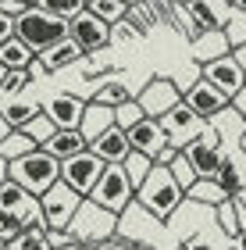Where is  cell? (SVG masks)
<instances>
[{
    "instance_id": "17",
    "label": "cell",
    "mask_w": 246,
    "mask_h": 250,
    "mask_svg": "<svg viewBox=\"0 0 246 250\" xmlns=\"http://www.w3.org/2000/svg\"><path fill=\"white\" fill-rule=\"evenodd\" d=\"M89 150H93L104 165H125L129 154H132V143H129V132L114 125V129H107L100 140L89 143Z\"/></svg>"
},
{
    "instance_id": "16",
    "label": "cell",
    "mask_w": 246,
    "mask_h": 250,
    "mask_svg": "<svg viewBox=\"0 0 246 250\" xmlns=\"http://www.w3.org/2000/svg\"><path fill=\"white\" fill-rule=\"evenodd\" d=\"M129 143H132L136 154H147L153 165H157V157L171 146V140H168L164 125L157 118H143L139 125H132V129H129Z\"/></svg>"
},
{
    "instance_id": "27",
    "label": "cell",
    "mask_w": 246,
    "mask_h": 250,
    "mask_svg": "<svg viewBox=\"0 0 246 250\" xmlns=\"http://www.w3.org/2000/svg\"><path fill=\"white\" fill-rule=\"evenodd\" d=\"M189 200H196V204H207V208H218V204H225V189L218 186V179H200V183L186 193Z\"/></svg>"
},
{
    "instance_id": "54",
    "label": "cell",
    "mask_w": 246,
    "mask_h": 250,
    "mask_svg": "<svg viewBox=\"0 0 246 250\" xmlns=\"http://www.w3.org/2000/svg\"><path fill=\"white\" fill-rule=\"evenodd\" d=\"M228 4H232V7H236V0H228Z\"/></svg>"
},
{
    "instance_id": "18",
    "label": "cell",
    "mask_w": 246,
    "mask_h": 250,
    "mask_svg": "<svg viewBox=\"0 0 246 250\" xmlns=\"http://www.w3.org/2000/svg\"><path fill=\"white\" fill-rule=\"evenodd\" d=\"M43 150L54 154L57 161H68V157L82 154V150H89V140H86V136H82L79 129H57L47 143H43Z\"/></svg>"
},
{
    "instance_id": "46",
    "label": "cell",
    "mask_w": 246,
    "mask_h": 250,
    "mask_svg": "<svg viewBox=\"0 0 246 250\" xmlns=\"http://www.w3.org/2000/svg\"><path fill=\"white\" fill-rule=\"evenodd\" d=\"M54 250H89V247H82V243H68V247H54Z\"/></svg>"
},
{
    "instance_id": "21",
    "label": "cell",
    "mask_w": 246,
    "mask_h": 250,
    "mask_svg": "<svg viewBox=\"0 0 246 250\" xmlns=\"http://www.w3.org/2000/svg\"><path fill=\"white\" fill-rule=\"evenodd\" d=\"M0 111H4V118L15 129H25L36 115H43V104L32 97H0Z\"/></svg>"
},
{
    "instance_id": "42",
    "label": "cell",
    "mask_w": 246,
    "mask_h": 250,
    "mask_svg": "<svg viewBox=\"0 0 246 250\" xmlns=\"http://www.w3.org/2000/svg\"><path fill=\"white\" fill-rule=\"evenodd\" d=\"M186 250H218V247H214V243H207V240H189Z\"/></svg>"
},
{
    "instance_id": "5",
    "label": "cell",
    "mask_w": 246,
    "mask_h": 250,
    "mask_svg": "<svg viewBox=\"0 0 246 250\" xmlns=\"http://www.w3.org/2000/svg\"><path fill=\"white\" fill-rule=\"evenodd\" d=\"M89 200H96L100 208L114 211L121 218V214L136 204V186H132V179H129V172L121 165H107L104 179H100V186L93 189V197H89Z\"/></svg>"
},
{
    "instance_id": "48",
    "label": "cell",
    "mask_w": 246,
    "mask_h": 250,
    "mask_svg": "<svg viewBox=\"0 0 246 250\" xmlns=\"http://www.w3.org/2000/svg\"><path fill=\"white\" fill-rule=\"evenodd\" d=\"M4 79H7V68L0 64V89H4Z\"/></svg>"
},
{
    "instance_id": "8",
    "label": "cell",
    "mask_w": 246,
    "mask_h": 250,
    "mask_svg": "<svg viewBox=\"0 0 246 250\" xmlns=\"http://www.w3.org/2000/svg\"><path fill=\"white\" fill-rule=\"evenodd\" d=\"M182 154L193 161V168H196L200 179H218V172L228 161L225 150H221V143H218V129H214V125H207V132L200 136V140H193Z\"/></svg>"
},
{
    "instance_id": "25",
    "label": "cell",
    "mask_w": 246,
    "mask_h": 250,
    "mask_svg": "<svg viewBox=\"0 0 246 250\" xmlns=\"http://www.w3.org/2000/svg\"><path fill=\"white\" fill-rule=\"evenodd\" d=\"M86 11H93L100 21H107V25L114 29V25H121V21H129L132 4H125V0H89Z\"/></svg>"
},
{
    "instance_id": "19",
    "label": "cell",
    "mask_w": 246,
    "mask_h": 250,
    "mask_svg": "<svg viewBox=\"0 0 246 250\" xmlns=\"http://www.w3.org/2000/svg\"><path fill=\"white\" fill-rule=\"evenodd\" d=\"M114 107H107V104H96V100H89V104H86V115H82V136H86V140L89 143H93V140H100V136H104L107 129H114Z\"/></svg>"
},
{
    "instance_id": "4",
    "label": "cell",
    "mask_w": 246,
    "mask_h": 250,
    "mask_svg": "<svg viewBox=\"0 0 246 250\" xmlns=\"http://www.w3.org/2000/svg\"><path fill=\"white\" fill-rule=\"evenodd\" d=\"M11 179H15L18 186H25L32 197H43V193H50L61 183V161L39 146V150H32L29 157H21V161L11 165Z\"/></svg>"
},
{
    "instance_id": "6",
    "label": "cell",
    "mask_w": 246,
    "mask_h": 250,
    "mask_svg": "<svg viewBox=\"0 0 246 250\" xmlns=\"http://www.w3.org/2000/svg\"><path fill=\"white\" fill-rule=\"evenodd\" d=\"M104 172H107V165L93 150H82V154L68 157V161H61V183H68L79 197H93V189L100 186Z\"/></svg>"
},
{
    "instance_id": "30",
    "label": "cell",
    "mask_w": 246,
    "mask_h": 250,
    "mask_svg": "<svg viewBox=\"0 0 246 250\" xmlns=\"http://www.w3.org/2000/svg\"><path fill=\"white\" fill-rule=\"evenodd\" d=\"M168 168H171V175L178 179V186H182L186 193H189V189H193V186L200 183V175H196V168H193V161H189V157H186L182 150L175 154V161L168 165Z\"/></svg>"
},
{
    "instance_id": "26",
    "label": "cell",
    "mask_w": 246,
    "mask_h": 250,
    "mask_svg": "<svg viewBox=\"0 0 246 250\" xmlns=\"http://www.w3.org/2000/svg\"><path fill=\"white\" fill-rule=\"evenodd\" d=\"M32 150H39V143L32 140V136H25L21 129H15L4 143H0V157H4L7 165H15V161H21V157H29Z\"/></svg>"
},
{
    "instance_id": "29",
    "label": "cell",
    "mask_w": 246,
    "mask_h": 250,
    "mask_svg": "<svg viewBox=\"0 0 246 250\" xmlns=\"http://www.w3.org/2000/svg\"><path fill=\"white\" fill-rule=\"evenodd\" d=\"M214 214H218V225H221V232H225V236H239V229H243V218H239V204H236V200L218 204V208H214Z\"/></svg>"
},
{
    "instance_id": "43",
    "label": "cell",
    "mask_w": 246,
    "mask_h": 250,
    "mask_svg": "<svg viewBox=\"0 0 246 250\" xmlns=\"http://www.w3.org/2000/svg\"><path fill=\"white\" fill-rule=\"evenodd\" d=\"M232 107H236L239 115H243V122H246V89H243V93H239L236 100H232Z\"/></svg>"
},
{
    "instance_id": "23",
    "label": "cell",
    "mask_w": 246,
    "mask_h": 250,
    "mask_svg": "<svg viewBox=\"0 0 246 250\" xmlns=\"http://www.w3.org/2000/svg\"><path fill=\"white\" fill-rule=\"evenodd\" d=\"M79 58H82L79 43H75V40L68 36L64 43H57V47H50L47 54H43V58H39V64H43V72L50 75V72H61V68H68V64H75Z\"/></svg>"
},
{
    "instance_id": "14",
    "label": "cell",
    "mask_w": 246,
    "mask_h": 250,
    "mask_svg": "<svg viewBox=\"0 0 246 250\" xmlns=\"http://www.w3.org/2000/svg\"><path fill=\"white\" fill-rule=\"evenodd\" d=\"M186 104H189V107H193L200 118L207 122V118H218L221 111H228L232 97H228V93H221V89H218L214 83H207V79L200 75L196 83L186 89Z\"/></svg>"
},
{
    "instance_id": "12",
    "label": "cell",
    "mask_w": 246,
    "mask_h": 250,
    "mask_svg": "<svg viewBox=\"0 0 246 250\" xmlns=\"http://www.w3.org/2000/svg\"><path fill=\"white\" fill-rule=\"evenodd\" d=\"M200 68H204L207 83H214L221 93H228L232 100L246 89V64H243L239 54H225V58H218V61H210V64H200Z\"/></svg>"
},
{
    "instance_id": "24",
    "label": "cell",
    "mask_w": 246,
    "mask_h": 250,
    "mask_svg": "<svg viewBox=\"0 0 246 250\" xmlns=\"http://www.w3.org/2000/svg\"><path fill=\"white\" fill-rule=\"evenodd\" d=\"M32 58H36V54H32V50H29L18 36H11L4 47H0V64H4L7 72H21V68H32V64H36Z\"/></svg>"
},
{
    "instance_id": "40",
    "label": "cell",
    "mask_w": 246,
    "mask_h": 250,
    "mask_svg": "<svg viewBox=\"0 0 246 250\" xmlns=\"http://www.w3.org/2000/svg\"><path fill=\"white\" fill-rule=\"evenodd\" d=\"M11 36H15V21H11L7 15H0V47H4Z\"/></svg>"
},
{
    "instance_id": "7",
    "label": "cell",
    "mask_w": 246,
    "mask_h": 250,
    "mask_svg": "<svg viewBox=\"0 0 246 250\" xmlns=\"http://www.w3.org/2000/svg\"><path fill=\"white\" fill-rule=\"evenodd\" d=\"M82 200L68 183H57L50 193H43L39 204H43V214H47V229H57V232H68V225L75 222V214H79Z\"/></svg>"
},
{
    "instance_id": "20",
    "label": "cell",
    "mask_w": 246,
    "mask_h": 250,
    "mask_svg": "<svg viewBox=\"0 0 246 250\" xmlns=\"http://www.w3.org/2000/svg\"><path fill=\"white\" fill-rule=\"evenodd\" d=\"M39 204V197H32L25 186H18L15 179H7L4 186H0V211L7 214H21V218H29V211Z\"/></svg>"
},
{
    "instance_id": "9",
    "label": "cell",
    "mask_w": 246,
    "mask_h": 250,
    "mask_svg": "<svg viewBox=\"0 0 246 250\" xmlns=\"http://www.w3.org/2000/svg\"><path fill=\"white\" fill-rule=\"evenodd\" d=\"M161 125H164V132H168V140H171L175 150H186L193 140H200V136L207 132V122L200 118L196 111L186 104V100H182L175 111H168V115L161 118Z\"/></svg>"
},
{
    "instance_id": "34",
    "label": "cell",
    "mask_w": 246,
    "mask_h": 250,
    "mask_svg": "<svg viewBox=\"0 0 246 250\" xmlns=\"http://www.w3.org/2000/svg\"><path fill=\"white\" fill-rule=\"evenodd\" d=\"M11 250H50V240H47V229H36V225H29L25 232L18 236Z\"/></svg>"
},
{
    "instance_id": "3",
    "label": "cell",
    "mask_w": 246,
    "mask_h": 250,
    "mask_svg": "<svg viewBox=\"0 0 246 250\" xmlns=\"http://www.w3.org/2000/svg\"><path fill=\"white\" fill-rule=\"evenodd\" d=\"M118 225H121V218L114 211H107V208H100L96 200H82V208H79V214H75V222L68 225V236L75 243H82V247H89V250H96V247H104V243H111V236L118 232Z\"/></svg>"
},
{
    "instance_id": "11",
    "label": "cell",
    "mask_w": 246,
    "mask_h": 250,
    "mask_svg": "<svg viewBox=\"0 0 246 250\" xmlns=\"http://www.w3.org/2000/svg\"><path fill=\"white\" fill-rule=\"evenodd\" d=\"M68 36L79 43L82 54H96V50L111 47V40H114V29H111L107 21H100L93 11H82L79 18L68 21Z\"/></svg>"
},
{
    "instance_id": "38",
    "label": "cell",
    "mask_w": 246,
    "mask_h": 250,
    "mask_svg": "<svg viewBox=\"0 0 246 250\" xmlns=\"http://www.w3.org/2000/svg\"><path fill=\"white\" fill-rule=\"evenodd\" d=\"M29 79H32V72H29V68H21V72H7V79H4V89H0V97H21V89L29 86Z\"/></svg>"
},
{
    "instance_id": "31",
    "label": "cell",
    "mask_w": 246,
    "mask_h": 250,
    "mask_svg": "<svg viewBox=\"0 0 246 250\" xmlns=\"http://www.w3.org/2000/svg\"><path fill=\"white\" fill-rule=\"evenodd\" d=\"M121 168H125V172H129V179H132V186L139 189L143 183H147V175L153 172V161H150L147 154H136V150H132V154H129V161L121 165Z\"/></svg>"
},
{
    "instance_id": "35",
    "label": "cell",
    "mask_w": 246,
    "mask_h": 250,
    "mask_svg": "<svg viewBox=\"0 0 246 250\" xmlns=\"http://www.w3.org/2000/svg\"><path fill=\"white\" fill-rule=\"evenodd\" d=\"M25 229H29V225H25V218H21V214H7V211H0V240H4L7 247L15 243Z\"/></svg>"
},
{
    "instance_id": "37",
    "label": "cell",
    "mask_w": 246,
    "mask_h": 250,
    "mask_svg": "<svg viewBox=\"0 0 246 250\" xmlns=\"http://www.w3.org/2000/svg\"><path fill=\"white\" fill-rule=\"evenodd\" d=\"M218 186L225 189V197H228V200H236L239 193H243L239 172H236V165H232V161H225V168H221V172H218Z\"/></svg>"
},
{
    "instance_id": "53",
    "label": "cell",
    "mask_w": 246,
    "mask_h": 250,
    "mask_svg": "<svg viewBox=\"0 0 246 250\" xmlns=\"http://www.w3.org/2000/svg\"><path fill=\"white\" fill-rule=\"evenodd\" d=\"M0 250H7V243H4V240H0Z\"/></svg>"
},
{
    "instance_id": "32",
    "label": "cell",
    "mask_w": 246,
    "mask_h": 250,
    "mask_svg": "<svg viewBox=\"0 0 246 250\" xmlns=\"http://www.w3.org/2000/svg\"><path fill=\"white\" fill-rule=\"evenodd\" d=\"M89 100H96V104H107V107H121L125 100H132V93H129L121 83H104Z\"/></svg>"
},
{
    "instance_id": "50",
    "label": "cell",
    "mask_w": 246,
    "mask_h": 250,
    "mask_svg": "<svg viewBox=\"0 0 246 250\" xmlns=\"http://www.w3.org/2000/svg\"><path fill=\"white\" fill-rule=\"evenodd\" d=\"M125 4H132V7H136V4H147V0H125Z\"/></svg>"
},
{
    "instance_id": "56",
    "label": "cell",
    "mask_w": 246,
    "mask_h": 250,
    "mask_svg": "<svg viewBox=\"0 0 246 250\" xmlns=\"http://www.w3.org/2000/svg\"><path fill=\"white\" fill-rule=\"evenodd\" d=\"M7 250H11V247H7Z\"/></svg>"
},
{
    "instance_id": "52",
    "label": "cell",
    "mask_w": 246,
    "mask_h": 250,
    "mask_svg": "<svg viewBox=\"0 0 246 250\" xmlns=\"http://www.w3.org/2000/svg\"><path fill=\"white\" fill-rule=\"evenodd\" d=\"M171 4H189V0H171Z\"/></svg>"
},
{
    "instance_id": "22",
    "label": "cell",
    "mask_w": 246,
    "mask_h": 250,
    "mask_svg": "<svg viewBox=\"0 0 246 250\" xmlns=\"http://www.w3.org/2000/svg\"><path fill=\"white\" fill-rule=\"evenodd\" d=\"M193 54H196L204 64H210V61H218V58H225V54H232L228 32H204V36H196V40H193Z\"/></svg>"
},
{
    "instance_id": "51",
    "label": "cell",
    "mask_w": 246,
    "mask_h": 250,
    "mask_svg": "<svg viewBox=\"0 0 246 250\" xmlns=\"http://www.w3.org/2000/svg\"><path fill=\"white\" fill-rule=\"evenodd\" d=\"M25 4H32V7H39V0H25Z\"/></svg>"
},
{
    "instance_id": "39",
    "label": "cell",
    "mask_w": 246,
    "mask_h": 250,
    "mask_svg": "<svg viewBox=\"0 0 246 250\" xmlns=\"http://www.w3.org/2000/svg\"><path fill=\"white\" fill-rule=\"evenodd\" d=\"M29 11H32V4H25V0H0V15H7L11 21H18Z\"/></svg>"
},
{
    "instance_id": "55",
    "label": "cell",
    "mask_w": 246,
    "mask_h": 250,
    "mask_svg": "<svg viewBox=\"0 0 246 250\" xmlns=\"http://www.w3.org/2000/svg\"><path fill=\"white\" fill-rule=\"evenodd\" d=\"M175 250H186V247H175Z\"/></svg>"
},
{
    "instance_id": "15",
    "label": "cell",
    "mask_w": 246,
    "mask_h": 250,
    "mask_svg": "<svg viewBox=\"0 0 246 250\" xmlns=\"http://www.w3.org/2000/svg\"><path fill=\"white\" fill-rule=\"evenodd\" d=\"M89 100L75 97V93H54L43 100V115H47L57 129H82V115H86Z\"/></svg>"
},
{
    "instance_id": "44",
    "label": "cell",
    "mask_w": 246,
    "mask_h": 250,
    "mask_svg": "<svg viewBox=\"0 0 246 250\" xmlns=\"http://www.w3.org/2000/svg\"><path fill=\"white\" fill-rule=\"evenodd\" d=\"M7 179H11V165L4 161V157H0V186H4V183H7Z\"/></svg>"
},
{
    "instance_id": "10",
    "label": "cell",
    "mask_w": 246,
    "mask_h": 250,
    "mask_svg": "<svg viewBox=\"0 0 246 250\" xmlns=\"http://www.w3.org/2000/svg\"><path fill=\"white\" fill-rule=\"evenodd\" d=\"M136 100H139V107L147 111V118H157L161 122L168 111H175L186 100V89H178L171 79H150V83L136 93Z\"/></svg>"
},
{
    "instance_id": "33",
    "label": "cell",
    "mask_w": 246,
    "mask_h": 250,
    "mask_svg": "<svg viewBox=\"0 0 246 250\" xmlns=\"http://www.w3.org/2000/svg\"><path fill=\"white\" fill-rule=\"evenodd\" d=\"M143 118H147V111L139 107V100H136V97L125 100L121 107H114V122H118V129H125V132L132 129V125H139Z\"/></svg>"
},
{
    "instance_id": "28",
    "label": "cell",
    "mask_w": 246,
    "mask_h": 250,
    "mask_svg": "<svg viewBox=\"0 0 246 250\" xmlns=\"http://www.w3.org/2000/svg\"><path fill=\"white\" fill-rule=\"evenodd\" d=\"M89 0H39V7L47 11V15L54 18H64V21H72V18H79L82 11H86Z\"/></svg>"
},
{
    "instance_id": "47",
    "label": "cell",
    "mask_w": 246,
    "mask_h": 250,
    "mask_svg": "<svg viewBox=\"0 0 246 250\" xmlns=\"http://www.w3.org/2000/svg\"><path fill=\"white\" fill-rule=\"evenodd\" d=\"M236 11H239V15H246V0H236Z\"/></svg>"
},
{
    "instance_id": "36",
    "label": "cell",
    "mask_w": 246,
    "mask_h": 250,
    "mask_svg": "<svg viewBox=\"0 0 246 250\" xmlns=\"http://www.w3.org/2000/svg\"><path fill=\"white\" fill-rule=\"evenodd\" d=\"M21 132H25V136H32V140H36V143L43 146V143H47L54 132H57V125H54L47 115H36V118H32V122L25 125V129H21Z\"/></svg>"
},
{
    "instance_id": "13",
    "label": "cell",
    "mask_w": 246,
    "mask_h": 250,
    "mask_svg": "<svg viewBox=\"0 0 246 250\" xmlns=\"http://www.w3.org/2000/svg\"><path fill=\"white\" fill-rule=\"evenodd\" d=\"M189 18L196 21L200 32H225L228 21L236 18V7L228 0H189L186 4Z\"/></svg>"
},
{
    "instance_id": "41",
    "label": "cell",
    "mask_w": 246,
    "mask_h": 250,
    "mask_svg": "<svg viewBox=\"0 0 246 250\" xmlns=\"http://www.w3.org/2000/svg\"><path fill=\"white\" fill-rule=\"evenodd\" d=\"M11 132H15V125H11V122L4 118V111H0V143H4L7 136H11Z\"/></svg>"
},
{
    "instance_id": "45",
    "label": "cell",
    "mask_w": 246,
    "mask_h": 250,
    "mask_svg": "<svg viewBox=\"0 0 246 250\" xmlns=\"http://www.w3.org/2000/svg\"><path fill=\"white\" fill-rule=\"evenodd\" d=\"M236 250H246V225H243L239 236H236Z\"/></svg>"
},
{
    "instance_id": "1",
    "label": "cell",
    "mask_w": 246,
    "mask_h": 250,
    "mask_svg": "<svg viewBox=\"0 0 246 250\" xmlns=\"http://www.w3.org/2000/svg\"><path fill=\"white\" fill-rule=\"evenodd\" d=\"M182 200H186V189L178 186V179L171 175L168 165H153L147 183L136 189V204L157 222H171L178 208H182Z\"/></svg>"
},
{
    "instance_id": "49",
    "label": "cell",
    "mask_w": 246,
    "mask_h": 250,
    "mask_svg": "<svg viewBox=\"0 0 246 250\" xmlns=\"http://www.w3.org/2000/svg\"><path fill=\"white\" fill-rule=\"evenodd\" d=\"M239 146H243V150H246V129H243V136H239Z\"/></svg>"
},
{
    "instance_id": "2",
    "label": "cell",
    "mask_w": 246,
    "mask_h": 250,
    "mask_svg": "<svg viewBox=\"0 0 246 250\" xmlns=\"http://www.w3.org/2000/svg\"><path fill=\"white\" fill-rule=\"evenodd\" d=\"M15 36L25 43L36 58H43L50 47H57V43L68 40V21L47 15L43 7H32L29 15H21V18L15 21Z\"/></svg>"
}]
</instances>
